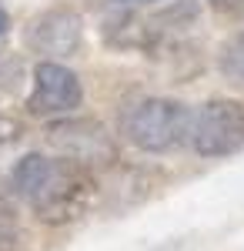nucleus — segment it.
<instances>
[{"mask_svg":"<svg viewBox=\"0 0 244 251\" xmlns=\"http://www.w3.org/2000/svg\"><path fill=\"white\" fill-rule=\"evenodd\" d=\"M10 184L47 225L74 221L94 194V177L84 164L47 154H24L14 164Z\"/></svg>","mask_w":244,"mask_h":251,"instance_id":"1","label":"nucleus"},{"mask_svg":"<svg viewBox=\"0 0 244 251\" xmlns=\"http://www.w3.org/2000/svg\"><path fill=\"white\" fill-rule=\"evenodd\" d=\"M121 127L134 148H141L147 154H164V151H174L181 141H188L191 111L177 100L147 97L124 114Z\"/></svg>","mask_w":244,"mask_h":251,"instance_id":"2","label":"nucleus"},{"mask_svg":"<svg viewBox=\"0 0 244 251\" xmlns=\"http://www.w3.org/2000/svg\"><path fill=\"white\" fill-rule=\"evenodd\" d=\"M191 148L201 157H227L244 148V104L231 97H214L191 114Z\"/></svg>","mask_w":244,"mask_h":251,"instance_id":"3","label":"nucleus"},{"mask_svg":"<svg viewBox=\"0 0 244 251\" xmlns=\"http://www.w3.org/2000/svg\"><path fill=\"white\" fill-rule=\"evenodd\" d=\"M47 141L54 144L64 157H71L84 168L94 164H114L117 148L107 127L94 121V117H67V121H54L47 127Z\"/></svg>","mask_w":244,"mask_h":251,"instance_id":"4","label":"nucleus"},{"mask_svg":"<svg viewBox=\"0 0 244 251\" xmlns=\"http://www.w3.org/2000/svg\"><path fill=\"white\" fill-rule=\"evenodd\" d=\"M84 97V87L71 67H64L60 60H40L34 71V97H30V111L34 114H67L74 111Z\"/></svg>","mask_w":244,"mask_h":251,"instance_id":"5","label":"nucleus"},{"mask_svg":"<svg viewBox=\"0 0 244 251\" xmlns=\"http://www.w3.org/2000/svg\"><path fill=\"white\" fill-rule=\"evenodd\" d=\"M30 47L44 54L47 60H64L74 57L80 50V40H84V20L77 10H67V7H57V10H47L44 17H37V24L30 27Z\"/></svg>","mask_w":244,"mask_h":251,"instance_id":"6","label":"nucleus"},{"mask_svg":"<svg viewBox=\"0 0 244 251\" xmlns=\"http://www.w3.org/2000/svg\"><path fill=\"white\" fill-rule=\"evenodd\" d=\"M17 245H20V214H17V204L7 194L3 177H0V251H10Z\"/></svg>","mask_w":244,"mask_h":251,"instance_id":"7","label":"nucleus"},{"mask_svg":"<svg viewBox=\"0 0 244 251\" xmlns=\"http://www.w3.org/2000/svg\"><path fill=\"white\" fill-rule=\"evenodd\" d=\"M221 74H224L231 84H238L244 87V30L241 34H234V37L224 44V50H221Z\"/></svg>","mask_w":244,"mask_h":251,"instance_id":"8","label":"nucleus"},{"mask_svg":"<svg viewBox=\"0 0 244 251\" xmlns=\"http://www.w3.org/2000/svg\"><path fill=\"white\" fill-rule=\"evenodd\" d=\"M221 17H231V20H244V0H207Z\"/></svg>","mask_w":244,"mask_h":251,"instance_id":"9","label":"nucleus"},{"mask_svg":"<svg viewBox=\"0 0 244 251\" xmlns=\"http://www.w3.org/2000/svg\"><path fill=\"white\" fill-rule=\"evenodd\" d=\"M7 27H10V17H7V10H3V3H0V37L7 34Z\"/></svg>","mask_w":244,"mask_h":251,"instance_id":"10","label":"nucleus"},{"mask_svg":"<svg viewBox=\"0 0 244 251\" xmlns=\"http://www.w3.org/2000/svg\"><path fill=\"white\" fill-rule=\"evenodd\" d=\"M117 3H154V0H117Z\"/></svg>","mask_w":244,"mask_h":251,"instance_id":"11","label":"nucleus"}]
</instances>
